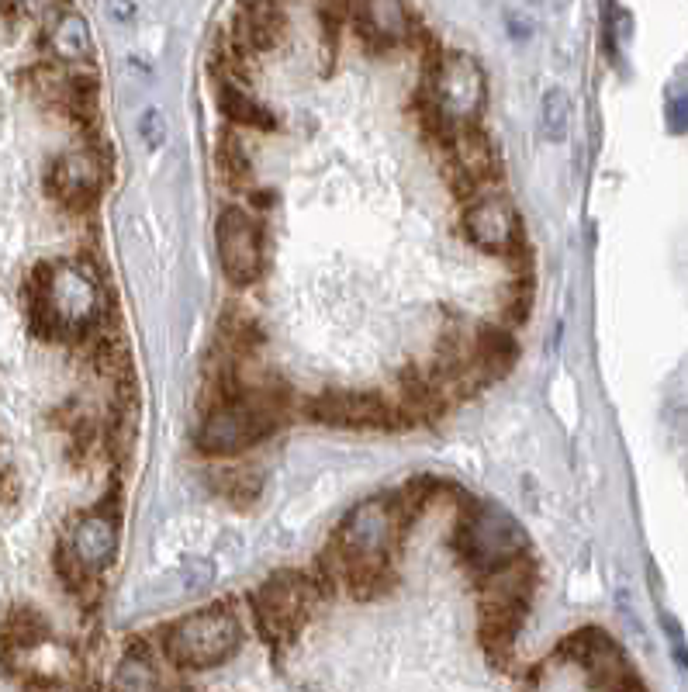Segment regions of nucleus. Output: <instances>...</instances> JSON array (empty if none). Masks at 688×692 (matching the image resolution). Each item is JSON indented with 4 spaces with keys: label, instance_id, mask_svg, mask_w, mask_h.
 <instances>
[{
    "label": "nucleus",
    "instance_id": "nucleus-1",
    "mask_svg": "<svg viewBox=\"0 0 688 692\" xmlns=\"http://www.w3.org/2000/svg\"><path fill=\"white\" fill-rule=\"evenodd\" d=\"M415 519L408 516L398 492H381L374 499L360 502L350 516L332 533V544L325 547L315 582L322 589L343 582L353 596H374L388 585L391 558L395 547H402L405 533Z\"/></svg>",
    "mask_w": 688,
    "mask_h": 692
},
{
    "label": "nucleus",
    "instance_id": "nucleus-2",
    "mask_svg": "<svg viewBox=\"0 0 688 692\" xmlns=\"http://www.w3.org/2000/svg\"><path fill=\"white\" fill-rule=\"evenodd\" d=\"M28 319L52 340H90L104 319V291L87 263H45L25 288Z\"/></svg>",
    "mask_w": 688,
    "mask_h": 692
},
{
    "label": "nucleus",
    "instance_id": "nucleus-3",
    "mask_svg": "<svg viewBox=\"0 0 688 692\" xmlns=\"http://www.w3.org/2000/svg\"><path fill=\"white\" fill-rule=\"evenodd\" d=\"M453 544H457V554L478 578H488L495 571L509 568V564L529 558V540L523 526L512 519V513L491 506V502H471L460 513Z\"/></svg>",
    "mask_w": 688,
    "mask_h": 692
},
{
    "label": "nucleus",
    "instance_id": "nucleus-4",
    "mask_svg": "<svg viewBox=\"0 0 688 692\" xmlns=\"http://www.w3.org/2000/svg\"><path fill=\"white\" fill-rule=\"evenodd\" d=\"M239 644H243V623L225 603L187 613L166 630V654L180 668H215L232 658Z\"/></svg>",
    "mask_w": 688,
    "mask_h": 692
},
{
    "label": "nucleus",
    "instance_id": "nucleus-5",
    "mask_svg": "<svg viewBox=\"0 0 688 692\" xmlns=\"http://www.w3.org/2000/svg\"><path fill=\"white\" fill-rule=\"evenodd\" d=\"M118 513L111 506H97L80 513L66 530L63 551H59V575L73 592L90 589L97 575L115 561L118 554Z\"/></svg>",
    "mask_w": 688,
    "mask_h": 692
},
{
    "label": "nucleus",
    "instance_id": "nucleus-6",
    "mask_svg": "<svg viewBox=\"0 0 688 692\" xmlns=\"http://www.w3.org/2000/svg\"><path fill=\"white\" fill-rule=\"evenodd\" d=\"M322 585L315 575H301V571H277L260 585L253 596L256 620L267 641L284 644L301 630V623L312 613V603L319 599Z\"/></svg>",
    "mask_w": 688,
    "mask_h": 692
},
{
    "label": "nucleus",
    "instance_id": "nucleus-7",
    "mask_svg": "<svg viewBox=\"0 0 688 692\" xmlns=\"http://www.w3.org/2000/svg\"><path fill=\"white\" fill-rule=\"evenodd\" d=\"M460 229H464L467 243H474L478 250L491 253V257H505V260L529 257L519 212L502 191H485L478 198L464 201Z\"/></svg>",
    "mask_w": 688,
    "mask_h": 692
},
{
    "label": "nucleus",
    "instance_id": "nucleus-8",
    "mask_svg": "<svg viewBox=\"0 0 688 692\" xmlns=\"http://www.w3.org/2000/svg\"><path fill=\"white\" fill-rule=\"evenodd\" d=\"M215 243L222 270L236 288H249L263 277V225L246 208L232 205L218 215Z\"/></svg>",
    "mask_w": 688,
    "mask_h": 692
},
{
    "label": "nucleus",
    "instance_id": "nucleus-9",
    "mask_svg": "<svg viewBox=\"0 0 688 692\" xmlns=\"http://www.w3.org/2000/svg\"><path fill=\"white\" fill-rule=\"evenodd\" d=\"M305 412L315 423L339 426V430H391L398 426V405L384 402L374 391H322L308 398Z\"/></svg>",
    "mask_w": 688,
    "mask_h": 692
},
{
    "label": "nucleus",
    "instance_id": "nucleus-10",
    "mask_svg": "<svg viewBox=\"0 0 688 692\" xmlns=\"http://www.w3.org/2000/svg\"><path fill=\"white\" fill-rule=\"evenodd\" d=\"M353 28L370 52H388L408 45L419 18L405 0H353Z\"/></svg>",
    "mask_w": 688,
    "mask_h": 692
},
{
    "label": "nucleus",
    "instance_id": "nucleus-11",
    "mask_svg": "<svg viewBox=\"0 0 688 692\" xmlns=\"http://www.w3.org/2000/svg\"><path fill=\"white\" fill-rule=\"evenodd\" d=\"M49 194L70 212H83L94 205L97 191L104 184V160L94 149H80V153H66L52 160L49 173H45Z\"/></svg>",
    "mask_w": 688,
    "mask_h": 692
},
{
    "label": "nucleus",
    "instance_id": "nucleus-12",
    "mask_svg": "<svg viewBox=\"0 0 688 692\" xmlns=\"http://www.w3.org/2000/svg\"><path fill=\"white\" fill-rule=\"evenodd\" d=\"M284 0H236L229 21V42L243 49L249 59L277 49L284 35Z\"/></svg>",
    "mask_w": 688,
    "mask_h": 692
},
{
    "label": "nucleus",
    "instance_id": "nucleus-13",
    "mask_svg": "<svg viewBox=\"0 0 688 692\" xmlns=\"http://www.w3.org/2000/svg\"><path fill=\"white\" fill-rule=\"evenodd\" d=\"M42 28H45L42 45L52 56V63H63V66L90 63V56H94V35H90V25L80 11L63 7V11L52 14Z\"/></svg>",
    "mask_w": 688,
    "mask_h": 692
},
{
    "label": "nucleus",
    "instance_id": "nucleus-14",
    "mask_svg": "<svg viewBox=\"0 0 688 692\" xmlns=\"http://www.w3.org/2000/svg\"><path fill=\"white\" fill-rule=\"evenodd\" d=\"M215 94H218V108H222V115L232 125L260 129V132H270L277 125V118L270 115L267 104L256 101L246 90V84H239V80H215Z\"/></svg>",
    "mask_w": 688,
    "mask_h": 692
},
{
    "label": "nucleus",
    "instance_id": "nucleus-15",
    "mask_svg": "<svg viewBox=\"0 0 688 692\" xmlns=\"http://www.w3.org/2000/svg\"><path fill=\"white\" fill-rule=\"evenodd\" d=\"M45 637H49V627H45V620L35 609L18 606L4 616V623H0V648H4L7 658H14V654H21L28 648H39Z\"/></svg>",
    "mask_w": 688,
    "mask_h": 692
},
{
    "label": "nucleus",
    "instance_id": "nucleus-16",
    "mask_svg": "<svg viewBox=\"0 0 688 692\" xmlns=\"http://www.w3.org/2000/svg\"><path fill=\"white\" fill-rule=\"evenodd\" d=\"M215 163H218V173L222 180L229 184V191H249L253 187V170H249V160H246V149L239 142V135H222L218 142V153H215Z\"/></svg>",
    "mask_w": 688,
    "mask_h": 692
},
{
    "label": "nucleus",
    "instance_id": "nucleus-17",
    "mask_svg": "<svg viewBox=\"0 0 688 692\" xmlns=\"http://www.w3.org/2000/svg\"><path fill=\"white\" fill-rule=\"evenodd\" d=\"M153 686H156V672L149 654L142 651L125 654V661L115 672V682H111V692H153Z\"/></svg>",
    "mask_w": 688,
    "mask_h": 692
},
{
    "label": "nucleus",
    "instance_id": "nucleus-18",
    "mask_svg": "<svg viewBox=\"0 0 688 692\" xmlns=\"http://www.w3.org/2000/svg\"><path fill=\"white\" fill-rule=\"evenodd\" d=\"M540 122H543V132H547L550 139H564L567 125H571V104H567L564 90H547L543 108H540Z\"/></svg>",
    "mask_w": 688,
    "mask_h": 692
},
{
    "label": "nucleus",
    "instance_id": "nucleus-19",
    "mask_svg": "<svg viewBox=\"0 0 688 692\" xmlns=\"http://www.w3.org/2000/svg\"><path fill=\"white\" fill-rule=\"evenodd\" d=\"M18 7H21V14L25 18H35V21H49L52 14H59L63 7H70V0H18Z\"/></svg>",
    "mask_w": 688,
    "mask_h": 692
},
{
    "label": "nucleus",
    "instance_id": "nucleus-20",
    "mask_svg": "<svg viewBox=\"0 0 688 692\" xmlns=\"http://www.w3.org/2000/svg\"><path fill=\"white\" fill-rule=\"evenodd\" d=\"M668 122H671V129H675V132H688V94L678 97V101H671Z\"/></svg>",
    "mask_w": 688,
    "mask_h": 692
},
{
    "label": "nucleus",
    "instance_id": "nucleus-21",
    "mask_svg": "<svg viewBox=\"0 0 688 692\" xmlns=\"http://www.w3.org/2000/svg\"><path fill=\"white\" fill-rule=\"evenodd\" d=\"M18 499V475H14L7 464H0V502Z\"/></svg>",
    "mask_w": 688,
    "mask_h": 692
}]
</instances>
